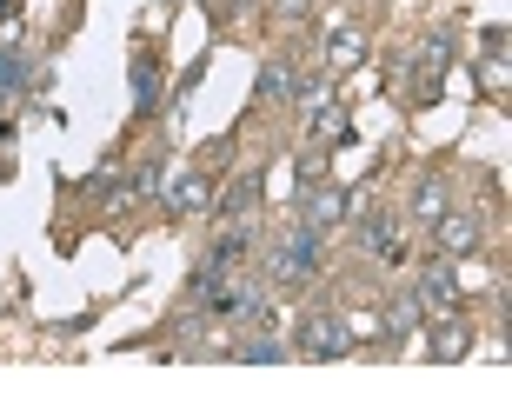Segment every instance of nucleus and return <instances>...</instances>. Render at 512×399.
<instances>
[{"label": "nucleus", "instance_id": "4468645a", "mask_svg": "<svg viewBox=\"0 0 512 399\" xmlns=\"http://www.w3.org/2000/svg\"><path fill=\"white\" fill-rule=\"evenodd\" d=\"M466 346H473V340H466V326L446 320V326L433 333V360H466Z\"/></svg>", "mask_w": 512, "mask_h": 399}, {"label": "nucleus", "instance_id": "1a4fd4ad", "mask_svg": "<svg viewBox=\"0 0 512 399\" xmlns=\"http://www.w3.org/2000/svg\"><path fill=\"white\" fill-rule=\"evenodd\" d=\"M253 207H260V173H240V180H233V193L220 200V213H227V220H247Z\"/></svg>", "mask_w": 512, "mask_h": 399}, {"label": "nucleus", "instance_id": "a211bd4d", "mask_svg": "<svg viewBox=\"0 0 512 399\" xmlns=\"http://www.w3.org/2000/svg\"><path fill=\"white\" fill-rule=\"evenodd\" d=\"M14 40H20V7L0 0V47H14Z\"/></svg>", "mask_w": 512, "mask_h": 399}, {"label": "nucleus", "instance_id": "f8f14e48", "mask_svg": "<svg viewBox=\"0 0 512 399\" xmlns=\"http://www.w3.org/2000/svg\"><path fill=\"white\" fill-rule=\"evenodd\" d=\"M247 260V227H233V233H220V240H213V253L200 266H213V273H220V266H240Z\"/></svg>", "mask_w": 512, "mask_h": 399}, {"label": "nucleus", "instance_id": "2eb2a0df", "mask_svg": "<svg viewBox=\"0 0 512 399\" xmlns=\"http://www.w3.org/2000/svg\"><path fill=\"white\" fill-rule=\"evenodd\" d=\"M419 320H426V306H419L413 293H399V300L386 306V326H393V333H419Z\"/></svg>", "mask_w": 512, "mask_h": 399}, {"label": "nucleus", "instance_id": "f3484780", "mask_svg": "<svg viewBox=\"0 0 512 399\" xmlns=\"http://www.w3.org/2000/svg\"><path fill=\"white\" fill-rule=\"evenodd\" d=\"M326 54L340 60V67H353V60L366 54V40H360V27H340V34H326Z\"/></svg>", "mask_w": 512, "mask_h": 399}, {"label": "nucleus", "instance_id": "dca6fc26", "mask_svg": "<svg viewBox=\"0 0 512 399\" xmlns=\"http://www.w3.org/2000/svg\"><path fill=\"white\" fill-rule=\"evenodd\" d=\"M227 353H233V360H253V366H273V360H286V346H280V340H233Z\"/></svg>", "mask_w": 512, "mask_h": 399}, {"label": "nucleus", "instance_id": "f257e3e1", "mask_svg": "<svg viewBox=\"0 0 512 399\" xmlns=\"http://www.w3.org/2000/svg\"><path fill=\"white\" fill-rule=\"evenodd\" d=\"M313 273H320V233L300 220V227L273 247V280H280V286H306Z\"/></svg>", "mask_w": 512, "mask_h": 399}, {"label": "nucleus", "instance_id": "423d86ee", "mask_svg": "<svg viewBox=\"0 0 512 399\" xmlns=\"http://www.w3.org/2000/svg\"><path fill=\"white\" fill-rule=\"evenodd\" d=\"M366 253H373V260H399V253H406V233H399V220H386V213H373V220H366Z\"/></svg>", "mask_w": 512, "mask_h": 399}, {"label": "nucleus", "instance_id": "0eeeda50", "mask_svg": "<svg viewBox=\"0 0 512 399\" xmlns=\"http://www.w3.org/2000/svg\"><path fill=\"white\" fill-rule=\"evenodd\" d=\"M207 200H213L207 173H173V187H167V207H173V213H200Z\"/></svg>", "mask_w": 512, "mask_h": 399}, {"label": "nucleus", "instance_id": "9d476101", "mask_svg": "<svg viewBox=\"0 0 512 399\" xmlns=\"http://www.w3.org/2000/svg\"><path fill=\"white\" fill-rule=\"evenodd\" d=\"M439 213H446V180L426 173V180L413 187V220H439Z\"/></svg>", "mask_w": 512, "mask_h": 399}, {"label": "nucleus", "instance_id": "ddd939ff", "mask_svg": "<svg viewBox=\"0 0 512 399\" xmlns=\"http://www.w3.org/2000/svg\"><path fill=\"white\" fill-rule=\"evenodd\" d=\"M160 100V60H133V107Z\"/></svg>", "mask_w": 512, "mask_h": 399}, {"label": "nucleus", "instance_id": "20e7f679", "mask_svg": "<svg viewBox=\"0 0 512 399\" xmlns=\"http://www.w3.org/2000/svg\"><path fill=\"white\" fill-rule=\"evenodd\" d=\"M413 300L426 306V313H453V306H459V273H453L446 260H433V266H426V280H419V293H413Z\"/></svg>", "mask_w": 512, "mask_h": 399}, {"label": "nucleus", "instance_id": "6e6552de", "mask_svg": "<svg viewBox=\"0 0 512 399\" xmlns=\"http://www.w3.org/2000/svg\"><path fill=\"white\" fill-rule=\"evenodd\" d=\"M300 94V74L286 67V60H266L260 67V100H293Z\"/></svg>", "mask_w": 512, "mask_h": 399}, {"label": "nucleus", "instance_id": "39448f33", "mask_svg": "<svg viewBox=\"0 0 512 399\" xmlns=\"http://www.w3.org/2000/svg\"><path fill=\"white\" fill-rule=\"evenodd\" d=\"M346 213V193L340 187H326V180H313V193H306V227L313 233H326L333 220Z\"/></svg>", "mask_w": 512, "mask_h": 399}, {"label": "nucleus", "instance_id": "9b49d317", "mask_svg": "<svg viewBox=\"0 0 512 399\" xmlns=\"http://www.w3.org/2000/svg\"><path fill=\"white\" fill-rule=\"evenodd\" d=\"M27 80H34V60H27V54H7V47H0V100H14Z\"/></svg>", "mask_w": 512, "mask_h": 399}, {"label": "nucleus", "instance_id": "7ed1b4c3", "mask_svg": "<svg viewBox=\"0 0 512 399\" xmlns=\"http://www.w3.org/2000/svg\"><path fill=\"white\" fill-rule=\"evenodd\" d=\"M433 240H439V253H446V260H466V253H479V247H486V233H479V220H473V213H439Z\"/></svg>", "mask_w": 512, "mask_h": 399}, {"label": "nucleus", "instance_id": "f03ea898", "mask_svg": "<svg viewBox=\"0 0 512 399\" xmlns=\"http://www.w3.org/2000/svg\"><path fill=\"white\" fill-rule=\"evenodd\" d=\"M300 333H306V340H300L306 360H346V353H353V333H346L340 313H306Z\"/></svg>", "mask_w": 512, "mask_h": 399}, {"label": "nucleus", "instance_id": "6ab92c4d", "mask_svg": "<svg viewBox=\"0 0 512 399\" xmlns=\"http://www.w3.org/2000/svg\"><path fill=\"white\" fill-rule=\"evenodd\" d=\"M280 14L286 20H306V0H280Z\"/></svg>", "mask_w": 512, "mask_h": 399}]
</instances>
